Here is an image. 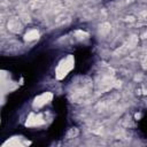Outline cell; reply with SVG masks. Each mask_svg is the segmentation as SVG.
<instances>
[{
    "label": "cell",
    "instance_id": "obj_1",
    "mask_svg": "<svg viewBox=\"0 0 147 147\" xmlns=\"http://www.w3.org/2000/svg\"><path fill=\"white\" fill-rule=\"evenodd\" d=\"M74 67H75V57L74 55L69 54L57 63L55 68V78L57 80H62L68 76V74L74 69Z\"/></svg>",
    "mask_w": 147,
    "mask_h": 147
},
{
    "label": "cell",
    "instance_id": "obj_2",
    "mask_svg": "<svg viewBox=\"0 0 147 147\" xmlns=\"http://www.w3.org/2000/svg\"><path fill=\"white\" fill-rule=\"evenodd\" d=\"M53 99V93L52 92H42L41 94L37 95L34 99H33V102H32V108L38 110L40 108H42L44 106L48 105Z\"/></svg>",
    "mask_w": 147,
    "mask_h": 147
},
{
    "label": "cell",
    "instance_id": "obj_3",
    "mask_svg": "<svg viewBox=\"0 0 147 147\" xmlns=\"http://www.w3.org/2000/svg\"><path fill=\"white\" fill-rule=\"evenodd\" d=\"M45 117L42 116V114L39 113H31L29 114V116L26 117V122H25V126L29 127H36V126H40L42 124H45Z\"/></svg>",
    "mask_w": 147,
    "mask_h": 147
},
{
    "label": "cell",
    "instance_id": "obj_4",
    "mask_svg": "<svg viewBox=\"0 0 147 147\" xmlns=\"http://www.w3.org/2000/svg\"><path fill=\"white\" fill-rule=\"evenodd\" d=\"M22 28H23V24L21 22V18L13 17L7 22V29L13 33H20L22 31Z\"/></svg>",
    "mask_w": 147,
    "mask_h": 147
},
{
    "label": "cell",
    "instance_id": "obj_5",
    "mask_svg": "<svg viewBox=\"0 0 147 147\" xmlns=\"http://www.w3.org/2000/svg\"><path fill=\"white\" fill-rule=\"evenodd\" d=\"M39 31L37 29H32V30H29L25 34H24V40L30 42V41H34L39 38Z\"/></svg>",
    "mask_w": 147,
    "mask_h": 147
},
{
    "label": "cell",
    "instance_id": "obj_6",
    "mask_svg": "<svg viewBox=\"0 0 147 147\" xmlns=\"http://www.w3.org/2000/svg\"><path fill=\"white\" fill-rule=\"evenodd\" d=\"M138 41H139L138 36L132 34V36H130V37L127 38L126 44H125L124 46H125V48H126V49H131V48H134V47L138 45Z\"/></svg>",
    "mask_w": 147,
    "mask_h": 147
},
{
    "label": "cell",
    "instance_id": "obj_7",
    "mask_svg": "<svg viewBox=\"0 0 147 147\" xmlns=\"http://www.w3.org/2000/svg\"><path fill=\"white\" fill-rule=\"evenodd\" d=\"M110 28H111L110 23H108V22L101 23V24L99 25V34H100V36H106V34H108V32L110 31Z\"/></svg>",
    "mask_w": 147,
    "mask_h": 147
},
{
    "label": "cell",
    "instance_id": "obj_8",
    "mask_svg": "<svg viewBox=\"0 0 147 147\" xmlns=\"http://www.w3.org/2000/svg\"><path fill=\"white\" fill-rule=\"evenodd\" d=\"M69 21H70V17H69L68 15H61V16L56 17V20H55V24H57V25H63V24L68 23Z\"/></svg>",
    "mask_w": 147,
    "mask_h": 147
},
{
    "label": "cell",
    "instance_id": "obj_9",
    "mask_svg": "<svg viewBox=\"0 0 147 147\" xmlns=\"http://www.w3.org/2000/svg\"><path fill=\"white\" fill-rule=\"evenodd\" d=\"M75 37L78 39V40H84V39H87L88 38V33L83 31V30H77L75 32Z\"/></svg>",
    "mask_w": 147,
    "mask_h": 147
},
{
    "label": "cell",
    "instance_id": "obj_10",
    "mask_svg": "<svg viewBox=\"0 0 147 147\" xmlns=\"http://www.w3.org/2000/svg\"><path fill=\"white\" fill-rule=\"evenodd\" d=\"M77 134H78V130H77L76 127H71V129L69 130L67 137H68V138H74V137H76Z\"/></svg>",
    "mask_w": 147,
    "mask_h": 147
},
{
    "label": "cell",
    "instance_id": "obj_11",
    "mask_svg": "<svg viewBox=\"0 0 147 147\" xmlns=\"http://www.w3.org/2000/svg\"><path fill=\"white\" fill-rule=\"evenodd\" d=\"M32 2H33L36 6H41L42 3L46 2V0H32Z\"/></svg>",
    "mask_w": 147,
    "mask_h": 147
},
{
    "label": "cell",
    "instance_id": "obj_12",
    "mask_svg": "<svg viewBox=\"0 0 147 147\" xmlns=\"http://www.w3.org/2000/svg\"><path fill=\"white\" fill-rule=\"evenodd\" d=\"M142 64H144V65H142L144 68H147V56H145V60L142 61Z\"/></svg>",
    "mask_w": 147,
    "mask_h": 147
},
{
    "label": "cell",
    "instance_id": "obj_13",
    "mask_svg": "<svg viewBox=\"0 0 147 147\" xmlns=\"http://www.w3.org/2000/svg\"><path fill=\"white\" fill-rule=\"evenodd\" d=\"M141 38H142V39H146V38H147V31H146V32H144V33L141 34Z\"/></svg>",
    "mask_w": 147,
    "mask_h": 147
}]
</instances>
